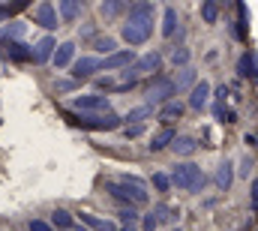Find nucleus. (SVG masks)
<instances>
[{"mask_svg": "<svg viewBox=\"0 0 258 231\" xmlns=\"http://www.w3.org/2000/svg\"><path fill=\"white\" fill-rule=\"evenodd\" d=\"M201 18H204L207 24H216V21H219V6H216V3H210V0H207V3H201Z\"/></svg>", "mask_w": 258, "mask_h": 231, "instance_id": "c85d7f7f", "label": "nucleus"}, {"mask_svg": "<svg viewBox=\"0 0 258 231\" xmlns=\"http://www.w3.org/2000/svg\"><path fill=\"white\" fill-rule=\"evenodd\" d=\"M30 231H54L48 222H42V219H30Z\"/></svg>", "mask_w": 258, "mask_h": 231, "instance_id": "473e14b6", "label": "nucleus"}, {"mask_svg": "<svg viewBox=\"0 0 258 231\" xmlns=\"http://www.w3.org/2000/svg\"><path fill=\"white\" fill-rule=\"evenodd\" d=\"M123 132H126V138H138V135L144 132V123H138V126H126Z\"/></svg>", "mask_w": 258, "mask_h": 231, "instance_id": "72a5a7b5", "label": "nucleus"}, {"mask_svg": "<svg viewBox=\"0 0 258 231\" xmlns=\"http://www.w3.org/2000/svg\"><path fill=\"white\" fill-rule=\"evenodd\" d=\"M183 111H186V105L174 99V102H168V105H162V108H159V117H162L165 123H171V120H180Z\"/></svg>", "mask_w": 258, "mask_h": 231, "instance_id": "6ab92c4d", "label": "nucleus"}, {"mask_svg": "<svg viewBox=\"0 0 258 231\" xmlns=\"http://www.w3.org/2000/svg\"><path fill=\"white\" fill-rule=\"evenodd\" d=\"M171 147H174L177 156H192L195 150H198V141H195L192 135H177V141H174Z\"/></svg>", "mask_w": 258, "mask_h": 231, "instance_id": "2eb2a0df", "label": "nucleus"}, {"mask_svg": "<svg viewBox=\"0 0 258 231\" xmlns=\"http://www.w3.org/2000/svg\"><path fill=\"white\" fill-rule=\"evenodd\" d=\"M99 69H102V57H81L72 63V78H90Z\"/></svg>", "mask_w": 258, "mask_h": 231, "instance_id": "1a4fd4ad", "label": "nucleus"}, {"mask_svg": "<svg viewBox=\"0 0 258 231\" xmlns=\"http://www.w3.org/2000/svg\"><path fill=\"white\" fill-rule=\"evenodd\" d=\"M171 231H180V228H171Z\"/></svg>", "mask_w": 258, "mask_h": 231, "instance_id": "4c0bfd02", "label": "nucleus"}, {"mask_svg": "<svg viewBox=\"0 0 258 231\" xmlns=\"http://www.w3.org/2000/svg\"><path fill=\"white\" fill-rule=\"evenodd\" d=\"M156 225H159V219H156L153 213H147V216L141 219V228H144V231H156Z\"/></svg>", "mask_w": 258, "mask_h": 231, "instance_id": "2f4dec72", "label": "nucleus"}, {"mask_svg": "<svg viewBox=\"0 0 258 231\" xmlns=\"http://www.w3.org/2000/svg\"><path fill=\"white\" fill-rule=\"evenodd\" d=\"M174 141H177V132H174L171 126H162V129H159V132H156V135L150 138V150H153V153H159V150L171 147Z\"/></svg>", "mask_w": 258, "mask_h": 231, "instance_id": "9b49d317", "label": "nucleus"}, {"mask_svg": "<svg viewBox=\"0 0 258 231\" xmlns=\"http://www.w3.org/2000/svg\"><path fill=\"white\" fill-rule=\"evenodd\" d=\"M24 30H27V24H24V21H12V24L0 33V42H3V45H6V42H18V39L24 36Z\"/></svg>", "mask_w": 258, "mask_h": 231, "instance_id": "dca6fc26", "label": "nucleus"}, {"mask_svg": "<svg viewBox=\"0 0 258 231\" xmlns=\"http://www.w3.org/2000/svg\"><path fill=\"white\" fill-rule=\"evenodd\" d=\"M171 183H174L177 189H183V192H201L204 183H207V177H204V171H201L195 162H180V165H174V171H171Z\"/></svg>", "mask_w": 258, "mask_h": 231, "instance_id": "7ed1b4c3", "label": "nucleus"}, {"mask_svg": "<svg viewBox=\"0 0 258 231\" xmlns=\"http://www.w3.org/2000/svg\"><path fill=\"white\" fill-rule=\"evenodd\" d=\"M123 9H126V6H123L120 0H108V3H102V6H99V12H102L105 18H111V15H120Z\"/></svg>", "mask_w": 258, "mask_h": 231, "instance_id": "7c9ffc66", "label": "nucleus"}, {"mask_svg": "<svg viewBox=\"0 0 258 231\" xmlns=\"http://www.w3.org/2000/svg\"><path fill=\"white\" fill-rule=\"evenodd\" d=\"M252 204H258V180H252Z\"/></svg>", "mask_w": 258, "mask_h": 231, "instance_id": "c9c22d12", "label": "nucleus"}, {"mask_svg": "<svg viewBox=\"0 0 258 231\" xmlns=\"http://www.w3.org/2000/svg\"><path fill=\"white\" fill-rule=\"evenodd\" d=\"M6 12H9V9H3V6H0V21H3V15H6Z\"/></svg>", "mask_w": 258, "mask_h": 231, "instance_id": "e433bc0d", "label": "nucleus"}, {"mask_svg": "<svg viewBox=\"0 0 258 231\" xmlns=\"http://www.w3.org/2000/svg\"><path fill=\"white\" fill-rule=\"evenodd\" d=\"M51 225H57L60 231H69V228H75V219H72V213H69V210L57 207V210L51 213Z\"/></svg>", "mask_w": 258, "mask_h": 231, "instance_id": "4be33fe9", "label": "nucleus"}, {"mask_svg": "<svg viewBox=\"0 0 258 231\" xmlns=\"http://www.w3.org/2000/svg\"><path fill=\"white\" fill-rule=\"evenodd\" d=\"M105 192H108L114 201L126 204V207L147 204V186H144V180L129 177V174H120L117 180H105Z\"/></svg>", "mask_w": 258, "mask_h": 231, "instance_id": "f03ea898", "label": "nucleus"}, {"mask_svg": "<svg viewBox=\"0 0 258 231\" xmlns=\"http://www.w3.org/2000/svg\"><path fill=\"white\" fill-rule=\"evenodd\" d=\"M177 9L174 6H165V15H162V36H174V30H177Z\"/></svg>", "mask_w": 258, "mask_h": 231, "instance_id": "aec40b11", "label": "nucleus"}, {"mask_svg": "<svg viewBox=\"0 0 258 231\" xmlns=\"http://www.w3.org/2000/svg\"><path fill=\"white\" fill-rule=\"evenodd\" d=\"M135 60H138L135 57V51H132V48H123V51H117V54H111V57H102V69H108V72L123 69V72H126Z\"/></svg>", "mask_w": 258, "mask_h": 231, "instance_id": "6e6552de", "label": "nucleus"}, {"mask_svg": "<svg viewBox=\"0 0 258 231\" xmlns=\"http://www.w3.org/2000/svg\"><path fill=\"white\" fill-rule=\"evenodd\" d=\"M66 120L81 126V129H93V132L120 129V123H123V117H117L114 111H108V114H66Z\"/></svg>", "mask_w": 258, "mask_h": 231, "instance_id": "39448f33", "label": "nucleus"}, {"mask_svg": "<svg viewBox=\"0 0 258 231\" xmlns=\"http://www.w3.org/2000/svg\"><path fill=\"white\" fill-rule=\"evenodd\" d=\"M81 222H84L87 228H93V231H117V222L99 219V216H93V213H81Z\"/></svg>", "mask_w": 258, "mask_h": 231, "instance_id": "4468645a", "label": "nucleus"}, {"mask_svg": "<svg viewBox=\"0 0 258 231\" xmlns=\"http://www.w3.org/2000/svg\"><path fill=\"white\" fill-rule=\"evenodd\" d=\"M33 21H36L39 27H45V30H54L57 21H60V12H57L51 3H39V6L33 9Z\"/></svg>", "mask_w": 258, "mask_h": 231, "instance_id": "0eeeda50", "label": "nucleus"}, {"mask_svg": "<svg viewBox=\"0 0 258 231\" xmlns=\"http://www.w3.org/2000/svg\"><path fill=\"white\" fill-rule=\"evenodd\" d=\"M75 87V81H57V90H72Z\"/></svg>", "mask_w": 258, "mask_h": 231, "instance_id": "f704fd0d", "label": "nucleus"}, {"mask_svg": "<svg viewBox=\"0 0 258 231\" xmlns=\"http://www.w3.org/2000/svg\"><path fill=\"white\" fill-rule=\"evenodd\" d=\"M231 180H234V171H231V162H222V165L216 168V186H219L222 192H228V189H231Z\"/></svg>", "mask_w": 258, "mask_h": 231, "instance_id": "412c9836", "label": "nucleus"}, {"mask_svg": "<svg viewBox=\"0 0 258 231\" xmlns=\"http://www.w3.org/2000/svg\"><path fill=\"white\" fill-rule=\"evenodd\" d=\"M153 15H156V6L150 0H141V3H132L126 12V21L120 27V36L126 39L129 45H144L153 33Z\"/></svg>", "mask_w": 258, "mask_h": 231, "instance_id": "f257e3e1", "label": "nucleus"}, {"mask_svg": "<svg viewBox=\"0 0 258 231\" xmlns=\"http://www.w3.org/2000/svg\"><path fill=\"white\" fill-rule=\"evenodd\" d=\"M57 12H60L63 21H75L81 15V0H63V3H57Z\"/></svg>", "mask_w": 258, "mask_h": 231, "instance_id": "f3484780", "label": "nucleus"}, {"mask_svg": "<svg viewBox=\"0 0 258 231\" xmlns=\"http://www.w3.org/2000/svg\"><path fill=\"white\" fill-rule=\"evenodd\" d=\"M93 48H96L99 54H105V57L117 54V42H114L111 36H99V39H93Z\"/></svg>", "mask_w": 258, "mask_h": 231, "instance_id": "393cba45", "label": "nucleus"}, {"mask_svg": "<svg viewBox=\"0 0 258 231\" xmlns=\"http://www.w3.org/2000/svg\"><path fill=\"white\" fill-rule=\"evenodd\" d=\"M150 213H153V216H156L159 222H174V219L180 216V213H177L174 207H168V204H156V207H153Z\"/></svg>", "mask_w": 258, "mask_h": 231, "instance_id": "a878e982", "label": "nucleus"}, {"mask_svg": "<svg viewBox=\"0 0 258 231\" xmlns=\"http://www.w3.org/2000/svg\"><path fill=\"white\" fill-rule=\"evenodd\" d=\"M9 48H6V54L12 60H36V54H33V48H27L24 42H6Z\"/></svg>", "mask_w": 258, "mask_h": 231, "instance_id": "a211bd4d", "label": "nucleus"}, {"mask_svg": "<svg viewBox=\"0 0 258 231\" xmlns=\"http://www.w3.org/2000/svg\"><path fill=\"white\" fill-rule=\"evenodd\" d=\"M150 180H153L156 192H162V195H165V192H171V186H174V183H171V177H168L165 171H156L153 177H150Z\"/></svg>", "mask_w": 258, "mask_h": 231, "instance_id": "bb28decb", "label": "nucleus"}, {"mask_svg": "<svg viewBox=\"0 0 258 231\" xmlns=\"http://www.w3.org/2000/svg\"><path fill=\"white\" fill-rule=\"evenodd\" d=\"M150 114H153V108H150V105L144 102V105H138V108H132V111H129L126 117H123V120H126V126H138V123H144V120H147Z\"/></svg>", "mask_w": 258, "mask_h": 231, "instance_id": "5701e85b", "label": "nucleus"}, {"mask_svg": "<svg viewBox=\"0 0 258 231\" xmlns=\"http://www.w3.org/2000/svg\"><path fill=\"white\" fill-rule=\"evenodd\" d=\"M54 51H57V42H54V36H45V39H39V42H36V48H33V54H36V63L54 60Z\"/></svg>", "mask_w": 258, "mask_h": 231, "instance_id": "f8f14e48", "label": "nucleus"}, {"mask_svg": "<svg viewBox=\"0 0 258 231\" xmlns=\"http://www.w3.org/2000/svg\"><path fill=\"white\" fill-rule=\"evenodd\" d=\"M174 84H177V90H183V87H195L198 81H195V72L186 66V69H180V75L174 78Z\"/></svg>", "mask_w": 258, "mask_h": 231, "instance_id": "cd10ccee", "label": "nucleus"}, {"mask_svg": "<svg viewBox=\"0 0 258 231\" xmlns=\"http://www.w3.org/2000/svg\"><path fill=\"white\" fill-rule=\"evenodd\" d=\"M72 57H75V42H60V45H57V51H54V60H51V63H54L57 69H66V66L72 63Z\"/></svg>", "mask_w": 258, "mask_h": 231, "instance_id": "ddd939ff", "label": "nucleus"}, {"mask_svg": "<svg viewBox=\"0 0 258 231\" xmlns=\"http://www.w3.org/2000/svg\"><path fill=\"white\" fill-rule=\"evenodd\" d=\"M189 57H192V54H189V48H186V45H177V48L171 51V63H174V66H180V69H186Z\"/></svg>", "mask_w": 258, "mask_h": 231, "instance_id": "c756f323", "label": "nucleus"}, {"mask_svg": "<svg viewBox=\"0 0 258 231\" xmlns=\"http://www.w3.org/2000/svg\"><path fill=\"white\" fill-rule=\"evenodd\" d=\"M237 69H240V75H243V78H249V75H252V78L258 81V63H255V54H249V51H246V54L240 57V66H237Z\"/></svg>", "mask_w": 258, "mask_h": 231, "instance_id": "b1692460", "label": "nucleus"}, {"mask_svg": "<svg viewBox=\"0 0 258 231\" xmlns=\"http://www.w3.org/2000/svg\"><path fill=\"white\" fill-rule=\"evenodd\" d=\"M72 108H75L78 114H108V111H111V102H108V96L84 93V96H75V99H72Z\"/></svg>", "mask_w": 258, "mask_h": 231, "instance_id": "423d86ee", "label": "nucleus"}, {"mask_svg": "<svg viewBox=\"0 0 258 231\" xmlns=\"http://www.w3.org/2000/svg\"><path fill=\"white\" fill-rule=\"evenodd\" d=\"M180 90H177V84H174V78H168V75H153L150 78V84H147V105L153 108V105H168V102H174V96H177Z\"/></svg>", "mask_w": 258, "mask_h": 231, "instance_id": "20e7f679", "label": "nucleus"}, {"mask_svg": "<svg viewBox=\"0 0 258 231\" xmlns=\"http://www.w3.org/2000/svg\"><path fill=\"white\" fill-rule=\"evenodd\" d=\"M207 102H210V84L207 81H198L192 90H189V102L186 105L192 111H201V108H207Z\"/></svg>", "mask_w": 258, "mask_h": 231, "instance_id": "9d476101", "label": "nucleus"}]
</instances>
